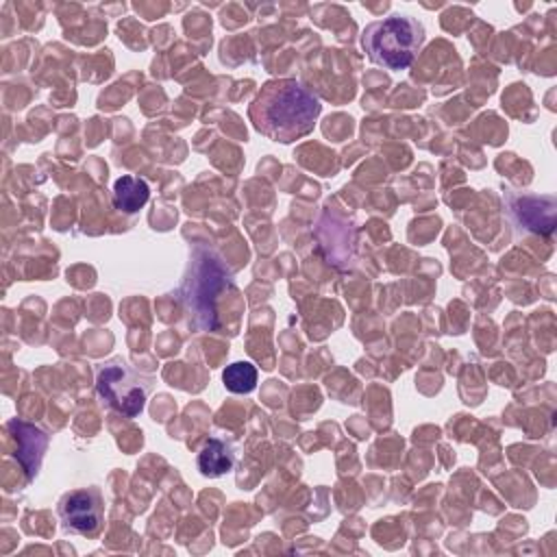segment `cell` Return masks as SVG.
I'll return each instance as SVG.
<instances>
[{
	"mask_svg": "<svg viewBox=\"0 0 557 557\" xmlns=\"http://www.w3.org/2000/svg\"><path fill=\"white\" fill-rule=\"evenodd\" d=\"M255 126L276 141H294L313 131L320 100L298 81H274L263 87L252 109Z\"/></svg>",
	"mask_w": 557,
	"mask_h": 557,
	"instance_id": "cell-1",
	"label": "cell"
},
{
	"mask_svg": "<svg viewBox=\"0 0 557 557\" xmlns=\"http://www.w3.org/2000/svg\"><path fill=\"white\" fill-rule=\"evenodd\" d=\"M361 44L376 65L387 70H405L418 57L424 44V28L407 15H392L374 22L363 30Z\"/></svg>",
	"mask_w": 557,
	"mask_h": 557,
	"instance_id": "cell-2",
	"label": "cell"
},
{
	"mask_svg": "<svg viewBox=\"0 0 557 557\" xmlns=\"http://www.w3.org/2000/svg\"><path fill=\"white\" fill-rule=\"evenodd\" d=\"M96 389L117 413L135 418L146 407L152 381L122 357H111L96 370Z\"/></svg>",
	"mask_w": 557,
	"mask_h": 557,
	"instance_id": "cell-3",
	"label": "cell"
},
{
	"mask_svg": "<svg viewBox=\"0 0 557 557\" xmlns=\"http://www.w3.org/2000/svg\"><path fill=\"white\" fill-rule=\"evenodd\" d=\"M231 274L224 268L222 259L213 257L209 250H198L191 263V274L185 278L183 294L189 309L194 311L196 324L200 329H215V300L218 294L226 287Z\"/></svg>",
	"mask_w": 557,
	"mask_h": 557,
	"instance_id": "cell-4",
	"label": "cell"
},
{
	"mask_svg": "<svg viewBox=\"0 0 557 557\" xmlns=\"http://www.w3.org/2000/svg\"><path fill=\"white\" fill-rule=\"evenodd\" d=\"M59 516L70 533L96 535L102 527V500L96 490H76L61 498Z\"/></svg>",
	"mask_w": 557,
	"mask_h": 557,
	"instance_id": "cell-5",
	"label": "cell"
},
{
	"mask_svg": "<svg viewBox=\"0 0 557 557\" xmlns=\"http://www.w3.org/2000/svg\"><path fill=\"white\" fill-rule=\"evenodd\" d=\"M9 431L13 435L15 442V457L20 461V466L26 472V479H35L44 459V453L48 448V435L46 431H41L39 426L24 422V420H9Z\"/></svg>",
	"mask_w": 557,
	"mask_h": 557,
	"instance_id": "cell-6",
	"label": "cell"
},
{
	"mask_svg": "<svg viewBox=\"0 0 557 557\" xmlns=\"http://www.w3.org/2000/svg\"><path fill=\"white\" fill-rule=\"evenodd\" d=\"M516 224L524 231L550 235L555 228V198L553 196H516L507 200Z\"/></svg>",
	"mask_w": 557,
	"mask_h": 557,
	"instance_id": "cell-7",
	"label": "cell"
},
{
	"mask_svg": "<svg viewBox=\"0 0 557 557\" xmlns=\"http://www.w3.org/2000/svg\"><path fill=\"white\" fill-rule=\"evenodd\" d=\"M233 463H235L233 448L220 437L207 440L202 450L198 453V470L205 476H222L233 468Z\"/></svg>",
	"mask_w": 557,
	"mask_h": 557,
	"instance_id": "cell-8",
	"label": "cell"
},
{
	"mask_svg": "<svg viewBox=\"0 0 557 557\" xmlns=\"http://www.w3.org/2000/svg\"><path fill=\"white\" fill-rule=\"evenodd\" d=\"M150 198V187L144 178L120 176L113 185V205L124 213L139 211Z\"/></svg>",
	"mask_w": 557,
	"mask_h": 557,
	"instance_id": "cell-9",
	"label": "cell"
},
{
	"mask_svg": "<svg viewBox=\"0 0 557 557\" xmlns=\"http://www.w3.org/2000/svg\"><path fill=\"white\" fill-rule=\"evenodd\" d=\"M224 387L233 394H248L257 387V368L250 361H235L222 372Z\"/></svg>",
	"mask_w": 557,
	"mask_h": 557,
	"instance_id": "cell-10",
	"label": "cell"
}]
</instances>
